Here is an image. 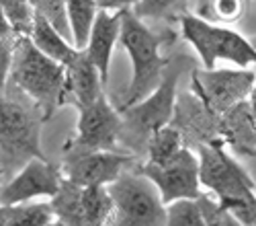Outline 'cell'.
<instances>
[{
	"label": "cell",
	"instance_id": "6da1fadb",
	"mask_svg": "<svg viewBox=\"0 0 256 226\" xmlns=\"http://www.w3.org/2000/svg\"><path fill=\"white\" fill-rule=\"evenodd\" d=\"M197 158L201 185L216 193L220 205L244 226H256V183L246 169L224 150L222 142L201 144Z\"/></svg>",
	"mask_w": 256,
	"mask_h": 226
},
{
	"label": "cell",
	"instance_id": "7a4b0ae2",
	"mask_svg": "<svg viewBox=\"0 0 256 226\" xmlns=\"http://www.w3.org/2000/svg\"><path fill=\"white\" fill-rule=\"evenodd\" d=\"M8 80L48 119L66 97V68L41 54L29 37H16Z\"/></svg>",
	"mask_w": 256,
	"mask_h": 226
},
{
	"label": "cell",
	"instance_id": "3957f363",
	"mask_svg": "<svg viewBox=\"0 0 256 226\" xmlns=\"http://www.w3.org/2000/svg\"><path fill=\"white\" fill-rule=\"evenodd\" d=\"M170 37L164 33H154L134 11L121 13V31L119 44L125 48L132 60L134 76L130 87L123 93V109L136 105L150 95L164 76L168 62L160 56V48Z\"/></svg>",
	"mask_w": 256,
	"mask_h": 226
},
{
	"label": "cell",
	"instance_id": "277c9868",
	"mask_svg": "<svg viewBox=\"0 0 256 226\" xmlns=\"http://www.w3.org/2000/svg\"><path fill=\"white\" fill-rule=\"evenodd\" d=\"M106 189L113 201L109 226H164L166 205L154 183L140 171H125Z\"/></svg>",
	"mask_w": 256,
	"mask_h": 226
},
{
	"label": "cell",
	"instance_id": "5b68a950",
	"mask_svg": "<svg viewBox=\"0 0 256 226\" xmlns=\"http://www.w3.org/2000/svg\"><path fill=\"white\" fill-rule=\"evenodd\" d=\"M180 33L199 54L205 70H213L218 60L232 62L238 68L256 64V48L238 31L213 25L207 19L195 15H182Z\"/></svg>",
	"mask_w": 256,
	"mask_h": 226
},
{
	"label": "cell",
	"instance_id": "8992f818",
	"mask_svg": "<svg viewBox=\"0 0 256 226\" xmlns=\"http://www.w3.org/2000/svg\"><path fill=\"white\" fill-rule=\"evenodd\" d=\"M182 72L180 60L170 62L164 70L160 85L136 105L123 109V130L121 136L130 134L134 142L146 144L152 132L170 123L176 105V82Z\"/></svg>",
	"mask_w": 256,
	"mask_h": 226
},
{
	"label": "cell",
	"instance_id": "52a82bcc",
	"mask_svg": "<svg viewBox=\"0 0 256 226\" xmlns=\"http://www.w3.org/2000/svg\"><path fill=\"white\" fill-rule=\"evenodd\" d=\"M37 107H25L0 93V160L10 164H25L31 158H46L39 148Z\"/></svg>",
	"mask_w": 256,
	"mask_h": 226
},
{
	"label": "cell",
	"instance_id": "ba28073f",
	"mask_svg": "<svg viewBox=\"0 0 256 226\" xmlns=\"http://www.w3.org/2000/svg\"><path fill=\"white\" fill-rule=\"evenodd\" d=\"M134 162L132 154L115 150H92L68 144L64 148L62 177L78 187H106Z\"/></svg>",
	"mask_w": 256,
	"mask_h": 226
},
{
	"label": "cell",
	"instance_id": "9c48e42d",
	"mask_svg": "<svg viewBox=\"0 0 256 226\" xmlns=\"http://www.w3.org/2000/svg\"><path fill=\"white\" fill-rule=\"evenodd\" d=\"M140 173L154 183L164 205L178 199H197L203 193L199 181V158L184 146L164 164L144 162Z\"/></svg>",
	"mask_w": 256,
	"mask_h": 226
},
{
	"label": "cell",
	"instance_id": "30bf717a",
	"mask_svg": "<svg viewBox=\"0 0 256 226\" xmlns=\"http://www.w3.org/2000/svg\"><path fill=\"white\" fill-rule=\"evenodd\" d=\"M256 76L250 70H193V89L209 113H228L252 95Z\"/></svg>",
	"mask_w": 256,
	"mask_h": 226
},
{
	"label": "cell",
	"instance_id": "8fae6325",
	"mask_svg": "<svg viewBox=\"0 0 256 226\" xmlns=\"http://www.w3.org/2000/svg\"><path fill=\"white\" fill-rule=\"evenodd\" d=\"M78 111L80 117L76 138L70 144L92 150H115V144L119 142L123 130V117L109 103L104 93L90 105L78 107Z\"/></svg>",
	"mask_w": 256,
	"mask_h": 226
},
{
	"label": "cell",
	"instance_id": "7c38bea8",
	"mask_svg": "<svg viewBox=\"0 0 256 226\" xmlns=\"http://www.w3.org/2000/svg\"><path fill=\"white\" fill-rule=\"evenodd\" d=\"M62 173L46 158L27 160L20 171L0 187V205L33 201L35 197H54L60 191Z\"/></svg>",
	"mask_w": 256,
	"mask_h": 226
},
{
	"label": "cell",
	"instance_id": "4fadbf2b",
	"mask_svg": "<svg viewBox=\"0 0 256 226\" xmlns=\"http://www.w3.org/2000/svg\"><path fill=\"white\" fill-rule=\"evenodd\" d=\"M119 31H121V13H106V11L96 13L84 52L88 54L90 62L96 66L102 85L109 78V64H111L113 48L119 41Z\"/></svg>",
	"mask_w": 256,
	"mask_h": 226
},
{
	"label": "cell",
	"instance_id": "5bb4252c",
	"mask_svg": "<svg viewBox=\"0 0 256 226\" xmlns=\"http://www.w3.org/2000/svg\"><path fill=\"white\" fill-rule=\"evenodd\" d=\"M64 68H66V95L72 97V103L76 107L90 105L102 95L100 74L84 50H78L76 56L70 60V64Z\"/></svg>",
	"mask_w": 256,
	"mask_h": 226
},
{
	"label": "cell",
	"instance_id": "9a60e30c",
	"mask_svg": "<svg viewBox=\"0 0 256 226\" xmlns=\"http://www.w3.org/2000/svg\"><path fill=\"white\" fill-rule=\"evenodd\" d=\"M29 39L33 41V46L41 54H46L48 58L56 60L62 66L70 64V60L78 52L72 46L70 39H66L54 25H50L48 21L44 17H39V15H35V23H33V31H31Z\"/></svg>",
	"mask_w": 256,
	"mask_h": 226
},
{
	"label": "cell",
	"instance_id": "2e32d148",
	"mask_svg": "<svg viewBox=\"0 0 256 226\" xmlns=\"http://www.w3.org/2000/svg\"><path fill=\"white\" fill-rule=\"evenodd\" d=\"M113 201L106 187H80V226H106Z\"/></svg>",
	"mask_w": 256,
	"mask_h": 226
},
{
	"label": "cell",
	"instance_id": "e0dca14e",
	"mask_svg": "<svg viewBox=\"0 0 256 226\" xmlns=\"http://www.w3.org/2000/svg\"><path fill=\"white\" fill-rule=\"evenodd\" d=\"M96 13L98 9L94 5V0H66V15H68L70 35H72V46L76 50L86 48Z\"/></svg>",
	"mask_w": 256,
	"mask_h": 226
},
{
	"label": "cell",
	"instance_id": "ac0fdd59",
	"mask_svg": "<svg viewBox=\"0 0 256 226\" xmlns=\"http://www.w3.org/2000/svg\"><path fill=\"white\" fill-rule=\"evenodd\" d=\"M2 226H48L56 220L52 203L25 201L14 205H2Z\"/></svg>",
	"mask_w": 256,
	"mask_h": 226
},
{
	"label": "cell",
	"instance_id": "d6986e66",
	"mask_svg": "<svg viewBox=\"0 0 256 226\" xmlns=\"http://www.w3.org/2000/svg\"><path fill=\"white\" fill-rule=\"evenodd\" d=\"M182 148V134L172 126H164L150 134L146 142L148 160L152 164H164Z\"/></svg>",
	"mask_w": 256,
	"mask_h": 226
},
{
	"label": "cell",
	"instance_id": "ffe728a7",
	"mask_svg": "<svg viewBox=\"0 0 256 226\" xmlns=\"http://www.w3.org/2000/svg\"><path fill=\"white\" fill-rule=\"evenodd\" d=\"M8 25L16 37H29L35 23V11L29 5V0H0Z\"/></svg>",
	"mask_w": 256,
	"mask_h": 226
},
{
	"label": "cell",
	"instance_id": "44dd1931",
	"mask_svg": "<svg viewBox=\"0 0 256 226\" xmlns=\"http://www.w3.org/2000/svg\"><path fill=\"white\" fill-rule=\"evenodd\" d=\"M35 15L44 17L50 25H54L64 37L72 41L68 15H66V0H29Z\"/></svg>",
	"mask_w": 256,
	"mask_h": 226
},
{
	"label": "cell",
	"instance_id": "7402d4cb",
	"mask_svg": "<svg viewBox=\"0 0 256 226\" xmlns=\"http://www.w3.org/2000/svg\"><path fill=\"white\" fill-rule=\"evenodd\" d=\"M164 226H205L195 199H178L166 205Z\"/></svg>",
	"mask_w": 256,
	"mask_h": 226
},
{
	"label": "cell",
	"instance_id": "603a6c76",
	"mask_svg": "<svg viewBox=\"0 0 256 226\" xmlns=\"http://www.w3.org/2000/svg\"><path fill=\"white\" fill-rule=\"evenodd\" d=\"M199 212L205 220V226H244L236 216H234L230 210H226L224 205H220L218 199H213L207 193H201L197 199Z\"/></svg>",
	"mask_w": 256,
	"mask_h": 226
},
{
	"label": "cell",
	"instance_id": "cb8c5ba5",
	"mask_svg": "<svg viewBox=\"0 0 256 226\" xmlns=\"http://www.w3.org/2000/svg\"><path fill=\"white\" fill-rule=\"evenodd\" d=\"M244 11V0H211L209 3V13L218 21L224 23H234L242 17Z\"/></svg>",
	"mask_w": 256,
	"mask_h": 226
},
{
	"label": "cell",
	"instance_id": "d4e9b609",
	"mask_svg": "<svg viewBox=\"0 0 256 226\" xmlns=\"http://www.w3.org/2000/svg\"><path fill=\"white\" fill-rule=\"evenodd\" d=\"M176 3L178 0H138V5L132 11L142 21L144 19H158V17H164Z\"/></svg>",
	"mask_w": 256,
	"mask_h": 226
},
{
	"label": "cell",
	"instance_id": "484cf974",
	"mask_svg": "<svg viewBox=\"0 0 256 226\" xmlns=\"http://www.w3.org/2000/svg\"><path fill=\"white\" fill-rule=\"evenodd\" d=\"M14 44H16V35L0 37V93H4L8 76H10L12 56H14Z\"/></svg>",
	"mask_w": 256,
	"mask_h": 226
},
{
	"label": "cell",
	"instance_id": "4316f807",
	"mask_svg": "<svg viewBox=\"0 0 256 226\" xmlns=\"http://www.w3.org/2000/svg\"><path fill=\"white\" fill-rule=\"evenodd\" d=\"M94 5L98 11L123 13V11H132L138 5V0H94Z\"/></svg>",
	"mask_w": 256,
	"mask_h": 226
},
{
	"label": "cell",
	"instance_id": "83f0119b",
	"mask_svg": "<svg viewBox=\"0 0 256 226\" xmlns=\"http://www.w3.org/2000/svg\"><path fill=\"white\" fill-rule=\"evenodd\" d=\"M8 35H14V33L10 29V25H8V21H6L2 9H0V37H8Z\"/></svg>",
	"mask_w": 256,
	"mask_h": 226
},
{
	"label": "cell",
	"instance_id": "f1b7e54d",
	"mask_svg": "<svg viewBox=\"0 0 256 226\" xmlns=\"http://www.w3.org/2000/svg\"><path fill=\"white\" fill-rule=\"evenodd\" d=\"M250 115H252V119L256 123V95H252V101H250Z\"/></svg>",
	"mask_w": 256,
	"mask_h": 226
},
{
	"label": "cell",
	"instance_id": "f546056e",
	"mask_svg": "<svg viewBox=\"0 0 256 226\" xmlns=\"http://www.w3.org/2000/svg\"><path fill=\"white\" fill-rule=\"evenodd\" d=\"M48 226H66V224H64V222H60V220L56 218V220H54V222H50Z\"/></svg>",
	"mask_w": 256,
	"mask_h": 226
},
{
	"label": "cell",
	"instance_id": "4dcf8cb0",
	"mask_svg": "<svg viewBox=\"0 0 256 226\" xmlns=\"http://www.w3.org/2000/svg\"><path fill=\"white\" fill-rule=\"evenodd\" d=\"M2 218H4V214H2V205H0V226H2Z\"/></svg>",
	"mask_w": 256,
	"mask_h": 226
},
{
	"label": "cell",
	"instance_id": "1f68e13d",
	"mask_svg": "<svg viewBox=\"0 0 256 226\" xmlns=\"http://www.w3.org/2000/svg\"><path fill=\"white\" fill-rule=\"evenodd\" d=\"M250 44H252V46H254V48H256V39H252V41H250Z\"/></svg>",
	"mask_w": 256,
	"mask_h": 226
}]
</instances>
